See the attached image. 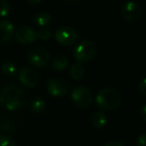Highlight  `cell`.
<instances>
[{
    "instance_id": "cell-5",
    "label": "cell",
    "mask_w": 146,
    "mask_h": 146,
    "mask_svg": "<svg viewBox=\"0 0 146 146\" xmlns=\"http://www.w3.org/2000/svg\"><path fill=\"white\" fill-rule=\"evenodd\" d=\"M29 63L38 68H44L50 63V53L43 47H35L31 49L27 55Z\"/></svg>"
},
{
    "instance_id": "cell-4",
    "label": "cell",
    "mask_w": 146,
    "mask_h": 146,
    "mask_svg": "<svg viewBox=\"0 0 146 146\" xmlns=\"http://www.w3.org/2000/svg\"><path fill=\"white\" fill-rule=\"evenodd\" d=\"M71 99L78 107L86 108L93 102V94L86 86H77L71 92Z\"/></svg>"
},
{
    "instance_id": "cell-9",
    "label": "cell",
    "mask_w": 146,
    "mask_h": 146,
    "mask_svg": "<svg viewBox=\"0 0 146 146\" xmlns=\"http://www.w3.org/2000/svg\"><path fill=\"white\" fill-rule=\"evenodd\" d=\"M18 78L20 82L27 88H33L39 83L40 76L39 74L30 67H23L19 70Z\"/></svg>"
},
{
    "instance_id": "cell-20",
    "label": "cell",
    "mask_w": 146,
    "mask_h": 146,
    "mask_svg": "<svg viewBox=\"0 0 146 146\" xmlns=\"http://www.w3.org/2000/svg\"><path fill=\"white\" fill-rule=\"evenodd\" d=\"M0 146H16L15 141L8 135H0Z\"/></svg>"
},
{
    "instance_id": "cell-21",
    "label": "cell",
    "mask_w": 146,
    "mask_h": 146,
    "mask_svg": "<svg viewBox=\"0 0 146 146\" xmlns=\"http://www.w3.org/2000/svg\"><path fill=\"white\" fill-rule=\"evenodd\" d=\"M13 128H14V124H13L11 119H5L2 123L0 124V131L12 132Z\"/></svg>"
},
{
    "instance_id": "cell-13",
    "label": "cell",
    "mask_w": 146,
    "mask_h": 146,
    "mask_svg": "<svg viewBox=\"0 0 146 146\" xmlns=\"http://www.w3.org/2000/svg\"><path fill=\"white\" fill-rule=\"evenodd\" d=\"M91 124L97 129H102L107 124V115L104 112H95L91 116Z\"/></svg>"
},
{
    "instance_id": "cell-17",
    "label": "cell",
    "mask_w": 146,
    "mask_h": 146,
    "mask_svg": "<svg viewBox=\"0 0 146 146\" xmlns=\"http://www.w3.org/2000/svg\"><path fill=\"white\" fill-rule=\"evenodd\" d=\"M1 71L4 75L6 76H12L16 72V65L11 61H6L1 66Z\"/></svg>"
},
{
    "instance_id": "cell-15",
    "label": "cell",
    "mask_w": 146,
    "mask_h": 146,
    "mask_svg": "<svg viewBox=\"0 0 146 146\" xmlns=\"http://www.w3.org/2000/svg\"><path fill=\"white\" fill-rule=\"evenodd\" d=\"M84 73H85V68L81 63L76 62L70 67V76L74 80H80L84 76Z\"/></svg>"
},
{
    "instance_id": "cell-24",
    "label": "cell",
    "mask_w": 146,
    "mask_h": 146,
    "mask_svg": "<svg viewBox=\"0 0 146 146\" xmlns=\"http://www.w3.org/2000/svg\"><path fill=\"white\" fill-rule=\"evenodd\" d=\"M103 146H124V144L119 141H109L104 144Z\"/></svg>"
},
{
    "instance_id": "cell-26",
    "label": "cell",
    "mask_w": 146,
    "mask_h": 146,
    "mask_svg": "<svg viewBox=\"0 0 146 146\" xmlns=\"http://www.w3.org/2000/svg\"><path fill=\"white\" fill-rule=\"evenodd\" d=\"M27 2L30 3V4H39V3H41L42 1H41V0H36V1H31V0H28Z\"/></svg>"
},
{
    "instance_id": "cell-27",
    "label": "cell",
    "mask_w": 146,
    "mask_h": 146,
    "mask_svg": "<svg viewBox=\"0 0 146 146\" xmlns=\"http://www.w3.org/2000/svg\"><path fill=\"white\" fill-rule=\"evenodd\" d=\"M0 117H1V116H0Z\"/></svg>"
},
{
    "instance_id": "cell-18",
    "label": "cell",
    "mask_w": 146,
    "mask_h": 146,
    "mask_svg": "<svg viewBox=\"0 0 146 146\" xmlns=\"http://www.w3.org/2000/svg\"><path fill=\"white\" fill-rule=\"evenodd\" d=\"M9 12H10V3L6 0H0V16H7Z\"/></svg>"
},
{
    "instance_id": "cell-7",
    "label": "cell",
    "mask_w": 146,
    "mask_h": 146,
    "mask_svg": "<svg viewBox=\"0 0 146 146\" xmlns=\"http://www.w3.org/2000/svg\"><path fill=\"white\" fill-rule=\"evenodd\" d=\"M69 83L62 78H51L47 81V91L54 97H63L69 91Z\"/></svg>"
},
{
    "instance_id": "cell-25",
    "label": "cell",
    "mask_w": 146,
    "mask_h": 146,
    "mask_svg": "<svg viewBox=\"0 0 146 146\" xmlns=\"http://www.w3.org/2000/svg\"><path fill=\"white\" fill-rule=\"evenodd\" d=\"M145 110H146V106L143 105L141 107V111H140V114H141V117H142V119H143V120H146V112H145Z\"/></svg>"
},
{
    "instance_id": "cell-11",
    "label": "cell",
    "mask_w": 146,
    "mask_h": 146,
    "mask_svg": "<svg viewBox=\"0 0 146 146\" xmlns=\"http://www.w3.org/2000/svg\"><path fill=\"white\" fill-rule=\"evenodd\" d=\"M14 33L13 23L8 20L0 21V43H7L11 40Z\"/></svg>"
},
{
    "instance_id": "cell-3",
    "label": "cell",
    "mask_w": 146,
    "mask_h": 146,
    "mask_svg": "<svg viewBox=\"0 0 146 146\" xmlns=\"http://www.w3.org/2000/svg\"><path fill=\"white\" fill-rule=\"evenodd\" d=\"M97 47L92 40H83L75 47L73 51L74 58L78 63H84L90 61L96 54Z\"/></svg>"
},
{
    "instance_id": "cell-1",
    "label": "cell",
    "mask_w": 146,
    "mask_h": 146,
    "mask_svg": "<svg viewBox=\"0 0 146 146\" xmlns=\"http://www.w3.org/2000/svg\"><path fill=\"white\" fill-rule=\"evenodd\" d=\"M27 95L23 88L14 83L0 90V104L8 110H16L26 104Z\"/></svg>"
},
{
    "instance_id": "cell-8",
    "label": "cell",
    "mask_w": 146,
    "mask_h": 146,
    "mask_svg": "<svg viewBox=\"0 0 146 146\" xmlns=\"http://www.w3.org/2000/svg\"><path fill=\"white\" fill-rule=\"evenodd\" d=\"M120 13H121L122 17L128 22H134V21L138 20L142 14L141 7L138 3L132 2V1H127L124 2L121 5L120 8Z\"/></svg>"
},
{
    "instance_id": "cell-2",
    "label": "cell",
    "mask_w": 146,
    "mask_h": 146,
    "mask_svg": "<svg viewBox=\"0 0 146 146\" xmlns=\"http://www.w3.org/2000/svg\"><path fill=\"white\" fill-rule=\"evenodd\" d=\"M96 106L102 110H112L119 106L121 95L116 89L111 87L103 88L97 93L95 98Z\"/></svg>"
},
{
    "instance_id": "cell-23",
    "label": "cell",
    "mask_w": 146,
    "mask_h": 146,
    "mask_svg": "<svg viewBox=\"0 0 146 146\" xmlns=\"http://www.w3.org/2000/svg\"><path fill=\"white\" fill-rule=\"evenodd\" d=\"M136 146H146V133H142L136 139Z\"/></svg>"
},
{
    "instance_id": "cell-19",
    "label": "cell",
    "mask_w": 146,
    "mask_h": 146,
    "mask_svg": "<svg viewBox=\"0 0 146 146\" xmlns=\"http://www.w3.org/2000/svg\"><path fill=\"white\" fill-rule=\"evenodd\" d=\"M36 36H37V38L41 39V40H48L51 37V30L48 28L43 27V28L39 29V30L37 31Z\"/></svg>"
},
{
    "instance_id": "cell-16",
    "label": "cell",
    "mask_w": 146,
    "mask_h": 146,
    "mask_svg": "<svg viewBox=\"0 0 146 146\" xmlns=\"http://www.w3.org/2000/svg\"><path fill=\"white\" fill-rule=\"evenodd\" d=\"M46 107V102L43 98L35 97L31 100L30 102V108L35 113H41Z\"/></svg>"
},
{
    "instance_id": "cell-6",
    "label": "cell",
    "mask_w": 146,
    "mask_h": 146,
    "mask_svg": "<svg viewBox=\"0 0 146 146\" xmlns=\"http://www.w3.org/2000/svg\"><path fill=\"white\" fill-rule=\"evenodd\" d=\"M55 39L63 46H71L77 41V31L70 26H61L55 32Z\"/></svg>"
},
{
    "instance_id": "cell-22",
    "label": "cell",
    "mask_w": 146,
    "mask_h": 146,
    "mask_svg": "<svg viewBox=\"0 0 146 146\" xmlns=\"http://www.w3.org/2000/svg\"><path fill=\"white\" fill-rule=\"evenodd\" d=\"M138 90L143 96L146 95V79L145 78H142L141 81L138 83Z\"/></svg>"
},
{
    "instance_id": "cell-12",
    "label": "cell",
    "mask_w": 146,
    "mask_h": 146,
    "mask_svg": "<svg viewBox=\"0 0 146 146\" xmlns=\"http://www.w3.org/2000/svg\"><path fill=\"white\" fill-rule=\"evenodd\" d=\"M51 14L46 11H40V12L36 13V14L33 16L32 21L38 26H42V28L44 26H46L47 24L51 22Z\"/></svg>"
},
{
    "instance_id": "cell-10",
    "label": "cell",
    "mask_w": 146,
    "mask_h": 146,
    "mask_svg": "<svg viewBox=\"0 0 146 146\" xmlns=\"http://www.w3.org/2000/svg\"><path fill=\"white\" fill-rule=\"evenodd\" d=\"M15 38L21 44L29 45L36 41V31L28 25H21L15 31Z\"/></svg>"
},
{
    "instance_id": "cell-14",
    "label": "cell",
    "mask_w": 146,
    "mask_h": 146,
    "mask_svg": "<svg viewBox=\"0 0 146 146\" xmlns=\"http://www.w3.org/2000/svg\"><path fill=\"white\" fill-rule=\"evenodd\" d=\"M51 67L55 71H64L68 67V59L64 55H57L52 60Z\"/></svg>"
}]
</instances>
